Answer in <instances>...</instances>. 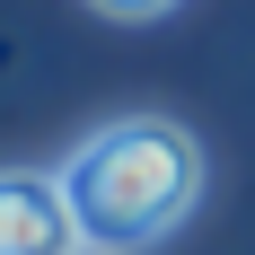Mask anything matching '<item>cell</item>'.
<instances>
[{
  "label": "cell",
  "instance_id": "3",
  "mask_svg": "<svg viewBox=\"0 0 255 255\" xmlns=\"http://www.w3.org/2000/svg\"><path fill=\"white\" fill-rule=\"evenodd\" d=\"M106 18H158V9H167V0H97Z\"/></svg>",
  "mask_w": 255,
  "mask_h": 255
},
{
  "label": "cell",
  "instance_id": "1",
  "mask_svg": "<svg viewBox=\"0 0 255 255\" xmlns=\"http://www.w3.org/2000/svg\"><path fill=\"white\" fill-rule=\"evenodd\" d=\"M62 194L79 211L88 255H141L176 229L194 194H203V141L167 115H124V124L88 132L62 167Z\"/></svg>",
  "mask_w": 255,
  "mask_h": 255
},
{
  "label": "cell",
  "instance_id": "2",
  "mask_svg": "<svg viewBox=\"0 0 255 255\" xmlns=\"http://www.w3.org/2000/svg\"><path fill=\"white\" fill-rule=\"evenodd\" d=\"M0 255H88L79 211L62 194V176L35 167H0Z\"/></svg>",
  "mask_w": 255,
  "mask_h": 255
}]
</instances>
